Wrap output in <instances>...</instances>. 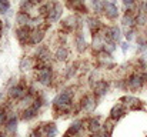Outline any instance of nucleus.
Listing matches in <instances>:
<instances>
[{"instance_id":"obj_13","label":"nucleus","mask_w":147,"mask_h":137,"mask_svg":"<svg viewBox=\"0 0 147 137\" xmlns=\"http://www.w3.org/2000/svg\"><path fill=\"white\" fill-rule=\"evenodd\" d=\"M84 126L87 127V130H89L90 133H98L100 129H101V124L98 123L97 119H90L89 121H86Z\"/></svg>"},{"instance_id":"obj_39","label":"nucleus","mask_w":147,"mask_h":137,"mask_svg":"<svg viewBox=\"0 0 147 137\" xmlns=\"http://www.w3.org/2000/svg\"><path fill=\"white\" fill-rule=\"evenodd\" d=\"M144 10H146V13H147V1L144 3Z\"/></svg>"},{"instance_id":"obj_18","label":"nucleus","mask_w":147,"mask_h":137,"mask_svg":"<svg viewBox=\"0 0 147 137\" xmlns=\"http://www.w3.org/2000/svg\"><path fill=\"white\" fill-rule=\"evenodd\" d=\"M114 123H116V120H113V119L106 120V123H104V134L107 137L111 136V133L114 130Z\"/></svg>"},{"instance_id":"obj_22","label":"nucleus","mask_w":147,"mask_h":137,"mask_svg":"<svg viewBox=\"0 0 147 137\" xmlns=\"http://www.w3.org/2000/svg\"><path fill=\"white\" fill-rule=\"evenodd\" d=\"M33 100H34V99H33V96L27 93L23 99H20V104H22V106H30V104L33 103Z\"/></svg>"},{"instance_id":"obj_6","label":"nucleus","mask_w":147,"mask_h":137,"mask_svg":"<svg viewBox=\"0 0 147 137\" xmlns=\"http://www.w3.org/2000/svg\"><path fill=\"white\" fill-rule=\"evenodd\" d=\"M37 132L43 137H54L57 134V129H56V126L53 123H49V124H45V126L39 127Z\"/></svg>"},{"instance_id":"obj_10","label":"nucleus","mask_w":147,"mask_h":137,"mask_svg":"<svg viewBox=\"0 0 147 137\" xmlns=\"http://www.w3.org/2000/svg\"><path fill=\"white\" fill-rule=\"evenodd\" d=\"M126 114V110H124V107L121 106V104H116L113 109H111V111H110V119H113V120H119V119H121L123 116Z\"/></svg>"},{"instance_id":"obj_30","label":"nucleus","mask_w":147,"mask_h":137,"mask_svg":"<svg viewBox=\"0 0 147 137\" xmlns=\"http://www.w3.org/2000/svg\"><path fill=\"white\" fill-rule=\"evenodd\" d=\"M3 121H6V110L0 109V124H3Z\"/></svg>"},{"instance_id":"obj_34","label":"nucleus","mask_w":147,"mask_h":137,"mask_svg":"<svg viewBox=\"0 0 147 137\" xmlns=\"http://www.w3.org/2000/svg\"><path fill=\"white\" fill-rule=\"evenodd\" d=\"M127 47H129V43H123V45H121V50L126 53V51H127Z\"/></svg>"},{"instance_id":"obj_23","label":"nucleus","mask_w":147,"mask_h":137,"mask_svg":"<svg viewBox=\"0 0 147 137\" xmlns=\"http://www.w3.org/2000/svg\"><path fill=\"white\" fill-rule=\"evenodd\" d=\"M32 7H33V1H32V0H22V3H20L22 11H27V10H30Z\"/></svg>"},{"instance_id":"obj_40","label":"nucleus","mask_w":147,"mask_h":137,"mask_svg":"<svg viewBox=\"0 0 147 137\" xmlns=\"http://www.w3.org/2000/svg\"><path fill=\"white\" fill-rule=\"evenodd\" d=\"M0 100H3V93L0 91Z\"/></svg>"},{"instance_id":"obj_28","label":"nucleus","mask_w":147,"mask_h":137,"mask_svg":"<svg viewBox=\"0 0 147 137\" xmlns=\"http://www.w3.org/2000/svg\"><path fill=\"white\" fill-rule=\"evenodd\" d=\"M9 7H10V4L7 0H0V13H6L9 10Z\"/></svg>"},{"instance_id":"obj_11","label":"nucleus","mask_w":147,"mask_h":137,"mask_svg":"<svg viewBox=\"0 0 147 137\" xmlns=\"http://www.w3.org/2000/svg\"><path fill=\"white\" fill-rule=\"evenodd\" d=\"M93 90H94V94H96V96H104V94L109 91V84H107L106 82L100 80L97 83H94Z\"/></svg>"},{"instance_id":"obj_8","label":"nucleus","mask_w":147,"mask_h":137,"mask_svg":"<svg viewBox=\"0 0 147 137\" xmlns=\"http://www.w3.org/2000/svg\"><path fill=\"white\" fill-rule=\"evenodd\" d=\"M104 13H106V16H107L109 19L114 20V19H117V16H119V9H117L116 4L106 1V3H104Z\"/></svg>"},{"instance_id":"obj_41","label":"nucleus","mask_w":147,"mask_h":137,"mask_svg":"<svg viewBox=\"0 0 147 137\" xmlns=\"http://www.w3.org/2000/svg\"><path fill=\"white\" fill-rule=\"evenodd\" d=\"M0 137H6V134H3V133H0Z\"/></svg>"},{"instance_id":"obj_7","label":"nucleus","mask_w":147,"mask_h":137,"mask_svg":"<svg viewBox=\"0 0 147 137\" xmlns=\"http://www.w3.org/2000/svg\"><path fill=\"white\" fill-rule=\"evenodd\" d=\"M61 13H63V9H61V6H60L59 3H54V4L50 7L47 19H49L50 22H57V20L60 19Z\"/></svg>"},{"instance_id":"obj_5","label":"nucleus","mask_w":147,"mask_h":137,"mask_svg":"<svg viewBox=\"0 0 147 137\" xmlns=\"http://www.w3.org/2000/svg\"><path fill=\"white\" fill-rule=\"evenodd\" d=\"M17 39H19V42L22 43V45H24V43H27V42H30V34H32V30H30V27L29 26H23V27H20V29H17Z\"/></svg>"},{"instance_id":"obj_37","label":"nucleus","mask_w":147,"mask_h":137,"mask_svg":"<svg viewBox=\"0 0 147 137\" xmlns=\"http://www.w3.org/2000/svg\"><path fill=\"white\" fill-rule=\"evenodd\" d=\"M90 137H101V136H98L97 133H92V136H90Z\"/></svg>"},{"instance_id":"obj_29","label":"nucleus","mask_w":147,"mask_h":137,"mask_svg":"<svg viewBox=\"0 0 147 137\" xmlns=\"http://www.w3.org/2000/svg\"><path fill=\"white\" fill-rule=\"evenodd\" d=\"M123 24H124V26H130V24H133V19L129 17V16H124V19H123Z\"/></svg>"},{"instance_id":"obj_38","label":"nucleus","mask_w":147,"mask_h":137,"mask_svg":"<svg viewBox=\"0 0 147 137\" xmlns=\"http://www.w3.org/2000/svg\"><path fill=\"white\" fill-rule=\"evenodd\" d=\"M107 3H113V4H116V0H107Z\"/></svg>"},{"instance_id":"obj_25","label":"nucleus","mask_w":147,"mask_h":137,"mask_svg":"<svg viewBox=\"0 0 147 137\" xmlns=\"http://www.w3.org/2000/svg\"><path fill=\"white\" fill-rule=\"evenodd\" d=\"M32 66H33V61H32L29 57H27V59H23V60H22V63H20V69H22V70L30 69Z\"/></svg>"},{"instance_id":"obj_9","label":"nucleus","mask_w":147,"mask_h":137,"mask_svg":"<svg viewBox=\"0 0 147 137\" xmlns=\"http://www.w3.org/2000/svg\"><path fill=\"white\" fill-rule=\"evenodd\" d=\"M83 127H84V123L80 121V120H76V121L71 123V126L69 127V130H67V136H77V134H82Z\"/></svg>"},{"instance_id":"obj_16","label":"nucleus","mask_w":147,"mask_h":137,"mask_svg":"<svg viewBox=\"0 0 147 137\" xmlns=\"http://www.w3.org/2000/svg\"><path fill=\"white\" fill-rule=\"evenodd\" d=\"M107 34H109L110 40H114V42H120V39H121V32H120V29L117 26H113L107 32Z\"/></svg>"},{"instance_id":"obj_31","label":"nucleus","mask_w":147,"mask_h":137,"mask_svg":"<svg viewBox=\"0 0 147 137\" xmlns=\"http://www.w3.org/2000/svg\"><path fill=\"white\" fill-rule=\"evenodd\" d=\"M104 50H107L109 53H111V51L114 50V46H113V45H109V43H107V45L104 43Z\"/></svg>"},{"instance_id":"obj_43","label":"nucleus","mask_w":147,"mask_h":137,"mask_svg":"<svg viewBox=\"0 0 147 137\" xmlns=\"http://www.w3.org/2000/svg\"><path fill=\"white\" fill-rule=\"evenodd\" d=\"M64 137H70V136H67V134H66V136H64Z\"/></svg>"},{"instance_id":"obj_33","label":"nucleus","mask_w":147,"mask_h":137,"mask_svg":"<svg viewBox=\"0 0 147 137\" xmlns=\"http://www.w3.org/2000/svg\"><path fill=\"white\" fill-rule=\"evenodd\" d=\"M30 137H43V136H42V134H40V133H39L37 130H34V132H33V133L30 134Z\"/></svg>"},{"instance_id":"obj_20","label":"nucleus","mask_w":147,"mask_h":137,"mask_svg":"<svg viewBox=\"0 0 147 137\" xmlns=\"http://www.w3.org/2000/svg\"><path fill=\"white\" fill-rule=\"evenodd\" d=\"M16 126H17V119L16 117H10L7 121H6V129L9 132H16Z\"/></svg>"},{"instance_id":"obj_35","label":"nucleus","mask_w":147,"mask_h":137,"mask_svg":"<svg viewBox=\"0 0 147 137\" xmlns=\"http://www.w3.org/2000/svg\"><path fill=\"white\" fill-rule=\"evenodd\" d=\"M33 1V4H37V3H43L45 0H32Z\"/></svg>"},{"instance_id":"obj_1","label":"nucleus","mask_w":147,"mask_h":137,"mask_svg":"<svg viewBox=\"0 0 147 137\" xmlns=\"http://www.w3.org/2000/svg\"><path fill=\"white\" fill-rule=\"evenodd\" d=\"M71 97H73V90L71 89H66L61 91L60 94L56 96L54 99V107L60 111H70L71 110Z\"/></svg>"},{"instance_id":"obj_27","label":"nucleus","mask_w":147,"mask_h":137,"mask_svg":"<svg viewBox=\"0 0 147 137\" xmlns=\"http://www.w3.org/2000/svg\"><path fill=\"white\" fill-rule=\"evenodd\" d=\"M98 23H100V22L96 20V19H90V20H89V26H90V30H92L93 33H94V32H97L98 26H100Z\"/></svg>"},{"instance_id":"obj_3","label":"nucleus","mask_w":147,"mask_h":137,"mask_svg":"<svg viewBox=\"0 0 147 137\" xmlns=\"http://www.w3.org/2000/svg\"><path fill=\"white\" fill-rule=\"evenodd\" d=\"M51 76H53V73H51V67H50V66H46V67L37 70V79H39V82H40L42 84H45V86H47L50 83Z\"/></svg>"},{"instance_id":"obj_19","label":"nucleus","mask_w":147,"mask_h":137,"mask_svg":"<svg viewBox=\"0 0 147 137\" xmlns=\"http://www.w3.org/2000/svg\"><path fill=\"white\" fill-rule=\"evenodd\" d=\"M17 23H20L22 26H27V23H30V17L26 11H20L17 14Z\"/></svg>"},{"instance_id":"obj_12","label":"nucleus","mask_w":147,"mask_h":137,"mask_svg":"<svg viewBox=\"0 0 147 137\" xmlns=\"http://www.w3.org/2000/svg\"><path fill=\"white\" fill-rule=\"evenodd\" d=\"M96 106V100L93 96H84L82 100V109L83 110H93Z\"/></svg>"},{"instance_id":"obj_2","label":"nucleus","mask_w":147,"mask_h":137,"mask_svg":"<svg viewBox=\"0 0 147 137\" xmlns=\"http://www.w3.org/2000/svg\"><path fill=\"white\" fill-rule=\"evenodd\" d=\"M26 94H27V89L23 84H16V86L10 87V90H9V97L13 100H20Z\"/></svg>"},{"instance_id":"obj_32","label":"nucleus","mask_w":147,"mask_h":137,"mask_svg":"<svg viewBox=\"0 0 147 137\" xmlns=\"http://www.w3.org/2000/svg\"><path fill=\"white\" fill-rule=\"evenodd\" d=\"M123 3H124V6H127V7H130V6H133V3H134V0H123Z\"/></svg>"},{"instance_id":"obj_26","label":"nucleus","mask_w":147,"mask_h":137,"mask_svg":"<svg viewBox=\"0 0 147 137\" xmlns=\"http://www.w3.org/2000/svg\"><path fill=\"white\" fill-rule=\"evenodd\" d=\"M92 4H93L94 11H97V13H100L103 10V7H104V3H101V0H93Z\"/></svg>"},{"instance_id":"obj_14","label":"nucleus","mask_w":147,"mask_h":137,"mask_svg":"<svg viewBox=\"0 0 147 137\" xmlns=\"http://www.w3.org/2000/svg\"><path fill=\"white\" fill-rule=\"evenodd\" d=\"M43 37H45V33H43V30H32V34H30V43L32 45H37V43H40L42 40H43Z\"/></svg>"},{"instance_id":"obj_4","label":"nucleus","mask_w":147,"mask_h":137,"mask_svg":"<svg viewBox=\"0 0 147 137\" xmlns=\"http://www.w3.org/2000/svg\"><path fill=\"white\" fill-rule=\"evenodd\" d=\"M143 82L144 80H143L142 74H131L127 80V87L131 89V90H139V89H142Z\"/></svg>"},{"instance_id":"obj_21","label":"nucleus","mask_w":147,"mask_h":137,"mask_svg":"<svg viewBox=\"0 0 147 137\" xmlns=\"http://www.w3.org/2000/svg\"><path fill=\"white\" fill-rule=\"evenodd\" d=\"M67 56H69V53H67V50L64 49V47H60V49H57V51H56V59L57 60H66L67 59Z\"/></svg>"},{"instance_id":"obj_36","label":"nucleus","mask_w":147,"mask_h":137,"mask_svg":"<svg viewBox=\"0 0 147 137\" xmlns=\"http://www.w3.org/2000/svg\"><path fill=\"white\" fill-rule=\"evenodd\" d=\"M143 60H144V61H147V51L143 54Z\"/></svg>"},{"instance_id":"obj_17","label":"nucleus","mask_w":147,"mask_h":137,"mask_svg":"<svg viewBox=\"0 0 147 137\" xmlns=\"http://www.w3.org/2000/svg\"><path fill=\"white\" fill-rule=\"evenodd\" d=\"M123 101H126V104L130 106V109H139L140 107V100L136 99V97L126 96V97H123Z\"/></svg>"},{"instance_id":"obj_24","label":"nucleus","mask_w":147,"mask_h":137,"mask_svg":"<svg viewBox=\"0 0 147 137\" xmlns=\"http://www.w3.org/2000/svg\"><path fill=\"white\" fill-rule=\"evenodd\" d=\"M76 42H77V49H79L80 51H83V50L86 49V42H84V39H83V36H82V34H77Z\"/></svg>"},{"instance_id":"obj_42","label":"nucleus","mask_w":147,"mask_h":137,"mask_svg":"<svg viewBox=\"0 0 147 137\" xmlns=\"http://www.w3.org/2000/svg\"><path fill=\"white\" fill-rule=\"evenodd\" d=\"M0 30H1V22H0Z\"/></svg>"},{"instance_id":"obj_15","label":"nucleus","mask_w":147,"mask_h":137,"mask_svg":"<svg viewBox=\"0 0 147 137\" xmlns=\"http://www.w3.org/2000/svg\"><path fill=\"white\" fill-rule=\"evenodd\" d=\"M37 111H39V109H36L34 106L26 107V110L23 111V120H32V119H34L37 116Z\"/></svg>"}]
</instances>
